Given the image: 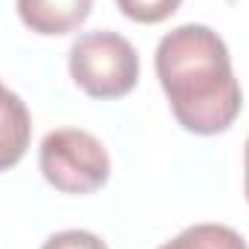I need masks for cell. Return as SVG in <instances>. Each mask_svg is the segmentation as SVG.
Here are the masks:
<instances>
[{
	"mask_svg": "<svg viewBox=\"0 0 249 249\" xmlns=\"http://www.w3.org/2000/svg\"><path fill=\"white\" fill-rule=\"evenodd\" d=\"M157 75L177 122L191 133L212 136L238 119L244 96L232 72L229 50L217 32L186 23L157 47Z\"/></svg>",
	"mask_w": 249,
	"mask_h": 249,
	"instance_id": "1",
	"label": "cell"
},
{
	"mask_svg": "<svg viewBox=\"0 0 249 249\" xmlns=\"http://www.w3.org/2000/svg\"><path fill=\"white\" fill-rule=\"evenodd\" d=\"M70 75L93 99H119L136 87L139 55L116 32H87L70 50Z\"/></svg>",
	"mask_w": 249,
	"mask_h": 249,
	"instance_id": "2",
	"label": "cell"
},
{
	"mask_svg": "<svg viewBox=\"0 0 249 249\" xmlns=\"http://www.w3.org/2000/svg\"><path fill=\"white\" fill-rule=\"evenodd\" d=\"M41 171L47 183L64 194H90L110 177L105 145L78 127H61L41 142Z\"/></svg>",
	"mask_w": 249,
	"mask_h": 249,
	"instance_id": "3",
	"label": "cell"
},
{
	"mask_svg": "<svg viewBox=\"0 0 249 249\" xmlns=\"http://www.w3.org/2000/svg\"><path fill=\"white\" fill-rule=\"evenodd\" d=\"M93 0H18L20 20L38 35H67L90 18Z\"/></svg>",
	"mask_w": 249,
	"mask_h": 249,
	"instance_id": "4",
	"label": "cell"
},
{
	"mask_svg": "<svg viewBox=\"0 0 249 249\" xmlns=\"http://www.w3.org/2000/svg\"><path fill=\"white\" fill-rule=\"evenodd\" d=\"M32 119L20 96L9 93L0 84V171L20 162V157L29 148Z\"/></svg>",
	"mask_w": 249,
	"mask_h": 249,
	"instance_id": "5",
	"label": "cell"
},
{
	"mask_svg": "<svg viewBox=\"0 0 249 249\" xmlns=\"http://www.w3.org/2000/svg\"><path fill=\"white\" fill-rule=\"evenodd\" d=\"M160 249H249L247 241L220 223H197L188 226L186 232H180L174 241L162 244Z\"/></svg>",
	"mask_w": 249,
	"mask_h": 249,
	"instance_id": "6",
	"label": "cell"
},
{
	"mask_svg": "<svg viewBox=\"0 0 249 249\" xmlns=\"http://www.w3.org/2000/svg\"><path fill=\"white\" fill-rule=\"evenodd\" d=\"M122 15H127L136 23H162L171 18L183 0H116Z\"/></svg>",
	"mask_w": 249,
	"mask_h": 249,
	"instance_id": "7",
	"label": "cell"
},
{
	"mask_svg": "<svg viewBox=\"0 0 249 249\" xmlns=\"http://www.w3.org/2000/svg\"><path fill=\"white\" fill-rule=\"evenodd\" d=\"M41 249H107L102 238H96L93 232H84V229H67L53 235Z\"/></svg>",
	"mask_w": 249,
	"mask_h": 249,
	"instance_id": "8",
	"label": "cell"
},
{
	"mask_svg": "<svg viewBox=\"0 0 249 249\" xmlns=\"http://www.w3.org/2000/svg\"><path fill=\"white\" fill-rule=\"evenodd\" d=\"M247 200H249V139H247Z\"/></svg>",
	"mask_w": 249,
	"mask_h": 249,
	"instance_id": "9",
	"label": "cell"
}]
</instances>
